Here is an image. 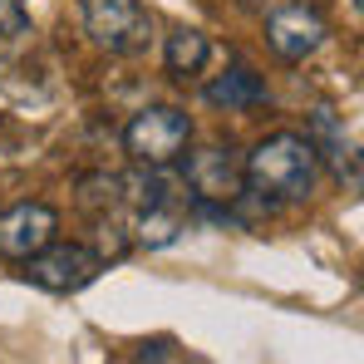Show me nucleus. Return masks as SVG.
<instances>
[{
	"label": "nucleus",
	"instance_id": "3",
	"mask_svg": "<svg viewBox=\"0 0 364 364\" xmlns=\"http://www.w3.org/2000/svg\"><path fill=\"white\" fill-rule=\"evenodd\" d=\"M84 30L109 55H143L153 15L143 10V0H84Z\"/></svg>",
	"mask_w": 364,
	"mask_h": 364
},
{
	"label": "nucleus",
	"instance_id": "9",
	"mask_svg": "<svg viewBox=\"0 0 364 364\" xmlns=\"http://www.w3.org/2000/svg\"><path fill=\"white\" fill-rule=\"evenodd\" d=\"M271 94H266V84H261V74L251 69V64H232L227 74H217L212 84H207V104L212 109H227V114H246V109H261Z\"/></svg>",
	"mask_w": 364,
	"mask_h": 364
},
{
	"label": "nucleus",
	"instance_id": "10",
	"mask_svg": "<svg viewBox=\"0 0 364 364\" xmlns=\"http://www.w3.org/2000/svg\"><path fill=\"white\" fill-rule=\"evenodd\" d=\"M212 60V40L202 35V30H173L168 35V45H163V64H168V74L173 79H192V74H202Z\"/></svg>",
	"mask_w": 364,
	"mask_h": 364
},
{
	"label": "nucleus",
	"instance_id": "8",
	"mask_svg": "<svg viewBox=\"0 0 364 364\" xmlns=\"http://www.w3.org/2000/svg\"><path fill=\"white\" fill-rule=\"evenodd\" d=\"M305 138H310L315 158L330 163V173L345 182V187H360V153H355V138L345 133V123L335 119V109H315Z\"/></svg>",
	"mask_w": 364,
	"mask_h": 364
},
{
	"label": "nucleus",
	"instance_id": "12",
	"mask_svg": "<svg viewBox=\"0 0 364 364\" xmlns=\"http://www.w3.org/2000/svg\"><path fill=\"white\" fill-rule=\"evenodd\" d=\"M30 30V10L25 0H0V40H15Z\"/></svg>",
	"mask_w": 364,
	"mask_h": 364
},
{
	"label": "nucleus",
	"instance_id": "11",
	"mask_svg": "<svg viewBox=\"0 0 364 364\" xmlns=\"http://www.w3.org/2000/svg\"><path fill=\"white\" fill-rule=\"evenodd\" d=\"M182 227H187V212L178 207V197H168V202L138 207V227H133V232H138L143 246H173Z\"/></svg>",
	"mask_w": 364,
	"mask_h": 364
},
{
	"label": "nucleus",
	"instance_id": "14",
	"mask_svg": "<svg viewBox=\"0 0 364 364\" xmlns=\"http://www.w3.org/2000/svg\"><path fill=\"white\" fill-rule=\"evenodd\" d=\"M350 5H355V10H360V0H350Z\"/></svg>",
	"mask_w": 364,
	"mask_h": 364
},
{
	"label": "nucleus",
	"instance_id": "4",
	"mask_svg": "<svg viewBox=\"0 0 364 364\" xmlns=\"http://www.w3.org/2000/svg\"><path fill=\"white\" fill-rule=\"evenodd\" d=\"M99 271H104V256L79 242H50L45 251H35L25 261V281H35L45 291H60V296L84 291L89 281H99Z\"/></svg>",
	"mask_w": 364,
	"mask_h": 364
},
{
	"label": "nucleus",
	"instance_id": "7",
	"mask_svg": "<svg viewBox=\"0 0 364 364\" xmlns=\"http://www.w3.org/2000/svg\"><path fill=\"white\" fill-rule=\"evenodd\" d=\"M55 237H60V212L50 202H15L10 212H0V256L10 261H30Z\"/></svg>",
	"mask_w": 364,
	"mask_h": 364
},
{
	"label": "nucleus",
	"instance_id": "5",
	"mask_svg": "<svg viewBox=\"0 0 364 364\" xmlns=\"http://www.w3.org/2000/svg\"><path fill=\"white\" fill-rule=\"evenodd\" d=\"M187 187L197 192V202H242L246 192V173H242V158L237 148L227 143H207L197 153H187Z\"/></svg>",
	"mask_w": 364,
	"mask_h": 364
},
{
	"label": "nucleus",
	"instance_id": "1",
	"mask_svg": "<svg viewBox=\"0 0 364 364\" xmlns=\"http://www.w3.org/2000/svg\"><path fill=\"white\" fill-rule=\"evenodd\" d=\"M242 173H246V192H256V197L266 202V212H271V207H281V202H305V197L315 192L320 158H315V148H310L305 133L281 128V133L261 138V143L246 153Z\"/></svg>",
	"mask_w": 364,
	"mask_h": 364
},
{
	"label": "nucleus",
	"instance_id": "2",
	"mask_svg": "<svg viewBox=\"0 0 364 364\" xmlns=\"http://www.w3.org/2000/svg\"><path fill=\"white\" fill-rule=\"evenodd\" d=\"M187 143H192V119L182 109H173V104H148L123 128V148H128V158L138 168H168V163H178L182 153H187Z\"/></svg>",
	"mask_w": 364,
	"mask_h": 364
},
{
	"label": "nucleus",
	"instance_id": "6",
	"mask_svg": "<svg viewBox=\"0 0 364 364\" xmlns=\"http://www.w3.org/2000/svg\"><path fill=\"white\" fill-rule=\"evenodd\" d=\"M325 35H330V25L320 15V5H305V0H291V5L271 10V20H266V45L291 64L310 60L325 45Z\"/></svg>",
	"mask_w": 364,
	"mask_h": 364
},
{
	"label": "nucleus",
	"instance_id": "13",
	"mask_svg": "<svg viewBox=\"0 0 364 364\" xmlns=\"http://www.w3.org/2000/svg\"><path fill=\"white\" fill-rule=\"evenodd\" d=\"M138 364H163V345H143L138 350Z\"/></svg>",
	"mask_w": 364,
	"mask_h": 364
}]
</instances>
